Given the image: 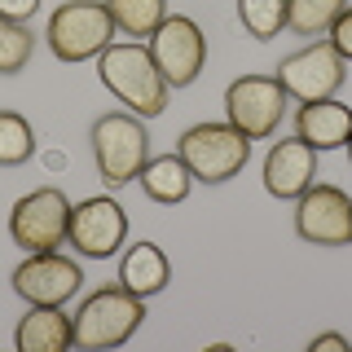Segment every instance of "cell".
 I'll return each mask as SVG.
<instances>
[{"label": "cell", "instance_id": "1", "mask_svg": "<svg viewBox=\"0 0 352 352\" xmlns=\"http://www.w3.org/2000/svg\"><path fill=\"white\" fill-rule=\"evenodd\" d=\"M97 80L106 84V93L115 97L119 106H128L132 115H141V119H154V115L168 110L172 88L159 75V66H154L150 49L141 40L110 44L106 53H97Z\"/></svg>", "mask_w": 352, "mask_h": 352}, {"label": "cell", "instance_id": "2", "mask_svg": "<svg viewBox=\"0 0 352 352\" xmlns=\"http://www.w3.org/2000/svg\"><path fill=\"white\" fill-rule=\"evenodd\" d=\"M88 146H93V163L97 176L119 190V185L137 181L141 168L150 159V128L141 115L132 110H110V115H97L93 128H88Z\"/></svg>", "mask_w": 352, "mask_h": 352}, {"label": "cell", "instance_id": "3", "mask_svg": "<svg viewBox=\"0 0 352 352\" xmlns=\"http://www.w3.org/2000/svg\"><path fill=\"white\" fill-rule=\"evenodd\" d=\"M141 322H146V300H141V295L124 291L119 282L102 286V291H93L71 317L75 348H84V352L119 348V344H128V339L141 330Z\"/></svg>", "mask_w": 352, "mask_h": 352}, {"label": "cell", "instance_id": "4", "mask_svg": "<svg viewBox=\"0 0 352 352\" xmlns=\"http://www.w3.org/2000/svg\"><path fill=\"white\" fill-rule=\"evenodd\" d=\"M119 27L110 18V9L102 0H66L49 14L44 27V44L58 62H97V53H106L115 44Z\"/></svg>", "mask_w": 352, "mask_h": 352}, {"label": "cell", "instance_id": "5", "mask_svg": "<svg viewBox=\"0 0 352 352\" xmlns=\"http://www.w3.org/2000/svg\"><path fill=\"white\" fill-rule=\"evenodd\" d=\"M176 154L185 159V168H190L194 181L203 185H225L234 181V176L247 168L251 159V141L242 137V132L229 124H194L181 132V141H176Z\"/></svg>", "mask_w": 352, "mask_h": 352}, {"label": "cell", "instance_id": "6", "mask_svg": "<svg viewBox=\"0 0 352 352\" xmlns=\"http://www.w3.org/2000/svg\"><path fill=\"white\" fill-rule=\"evenodd\" d=\"M273 75H278L282 93L291 97V102L308 106V102H326V97H335L339 88H344L348 62L335 53L330 40H313V44H304V49H295L291 58H282Z\"/></svg>", "mask_w": 352, "mask_h": 352}, {"label": "cell", "instance_id": "7", "mask_svg": "<svg viewBox=\"0 0 352 352\" xmlns=\"http://www.w3.org/2000/svg\"><path fill=\"white\" fill-rule=\"evenodd\" d=\"M66 220H71V198L58 185H40L9 207V238L27 256L31 251H58L66 247Z\"/></svg>", "mask_w": 352, "mask_h": 352}, {"label": "cell", "instance_id": "8", "mask_svg": "<svg viewBox=\"0 0 352 352\" xmlns=\"http://www.w3.org/2000/svg\"><path fill=\"white\" fill-rule=\"evenodd\" d=\"M146 49L168 88H190L207 66V36L190 14H168L159 22V31L146 40Z\"/></svg>", "mask_w": 352, "mask_h": 352}, {"label": "cell", "instance_id": "9", "mask_svg": "<svg viewBox=\"0 0 352 352\" xmlns=\"http://www.w3.org/2000/svg\"><path fill=\"white\" fill-rule=\"evenodd\" d=\"M286 102H291V97L282 93L278 75H238V80L225 88V119L247 141H264L282 128Z\"/></svg>", "mask_w": 352, "mask_h": 352}, {"label": "cell", "instance_id": "10", "mask_svg": "<svg viewBox=\"0 0 352 352\" xmlns=\"http://www.w3.org/2000/svg\"><path fill=\"white\" fill-rule=\"evenodd\" d=\"M128 238V212L115 203L110 194H93L84 203L71 207V220H66V247L84 260H110L119 256Z\"/></svg>", "mask_w": 352, "mask_h": 352}, {"label": "cell", "instance_id": "11", "mask_svg": "<svg viewBox=\"0 0 352 352\" xmlns=\"http://www.w3.org/2000/svg\"><path fill=\"white\" fill-rule=\"evenodd\" d=\"M295 234L313 247H352V194L313 181L295 198Z\"/></svg>", "mask_w": 352, "mask_h": 352}, {"label": "cell", "instance_id": "12", "mask_svg": "<svg viewBox=\"0 0 352 352\" xmlns=\"http://www.w3.org/2000/svg\"><path fill=\"white\" fill-rule=\"evenodd\" d=\"M84 286V269L62 251H31L14 269V295L27 304H71Z\"/></svg>", "mask_w": 352, "mask_h": 352}, {"label": "cell", "instance_id": "13", "mask_svg": "<svg viewBox=\"0 0 352 352\" xmlns=\"http://www.w3.org/2000/svg\"><path fill=\"white\" fill-rule=\"evenodd\" d=\"M313 181H317V150L300 137L273 141L264 154V190L282 203H295Z\"/></svg>", "mask_w": 352, "mask_h": 352}, {"label": "cell", "instance_id": "14", "mask_svg": "<svg viewBox=\"0 0 352 352\" xmlns=\"http://www.w3.org/2000/svg\"><path fill=\"white\" fill-rule=\"evenodd\" d=\"M18 352H66L75 348V326L62 304H27V313L14 326Z\"/></svg>", "mask_w": 352, "mask_h": 352}, {"label": "cell", "instance_id": "15", "mask_svg": "<svg viewBox=\"0 0 352 352\" xmlns=\"http://www.w3.org/2000/svg\"><path fill=\"white\" fill-rule=\"evenodd\" d=\"M295 137L308 141L317 154L348 146V137H352V106H344L339 97L300 106V110H295Z\"/></svg>", "mask_w": 352, "mask_h": 352}, {"label": "cell", "instance_id": "16", "mask_svg": "<svg viewBox=\"0 0 352 352\" xmlns=\"http://www.w3.org/2000/svg\"><path fill=\"white\" fill-rule=\"evenodd\" d=\"M168 282H172V264H168L159 242H132L124 256H119V286L124 291L150 300V295L168 291Z\"/></svg>", "mask_w": 352, "mask_h": 352}, {"label": "cell", "instance_id": "17", "mask_svg": "<svg viewBox=\"0 0 352 352\" xmlns=\"http://www.w3.org/2000/svg\"><path fill=\"white\" fill-rule=\"evenodd\" d=\"M137 181H141V194H146L150 203H159V207L185 203L190 190H194V176H190L181 154H150Z\"/></svg>", "mask_w": 352, "mask_h": 352}, {"label": "cell", "instance_id": "18", "mask_svg": "<svg viewBox=\"0 0 352 352\" xmlns=\"http://www.w3.org/2000/svg\"><path fill=\"white\" fill-rule=\"evenodd\" d=\"M110 9V18H115L119 36H132L146 44L154 31H159V22L168 18V0H102Z\"/></svg>", "mask_w": 352, "mask_h": 352}, {"label": "cell", "instance_id": "19", "mask_svg": "<svg viewBox=\"0 0 352 352\" xmlns=\"http://www.w3.org/2000/svg\"><path fill=\"white\" fill-rule=\"evenodd\" d=\"M344 9H348V0H286V31L317 40L335 27V18Z\"/></svg>", "mask_w": 352, "mask_h": 352}, {"label": "cell", "instance_id": "20", "mask_svg": "<svg viewBox=\"0 0 352 352\" xmlns=\"http://www.w3.org/2000/svg\"><path fill=\"white\" fill-rule=\"evenodd\" d=\"M40 150L36 128L18 110H0V168H22L31 154Z\"/></svg>", "mask_w": 352, "mask_h": 352}, {"label": "cell", "instance_id": "21", "mask_svg": "<svg viewBox=\"0 0 352 352\" xmlns=\"http://www.w3.org/2000/svg\"><path fill=\"white\" fill-rule=\"evenodd\" d=\"M31 53H36V31L27 22L0 18V75H18L27 71Z\"/></svg>", "mask_w": 352, "mask_h": 352}, {"label": "cell", "instance_id": "22", "mask_svg": "<svg viewBox=\"0 0 352 352\" xmlns=\"http://www.w3.org/2000/svg\"><path fill=\"white\" fill-rule=\"evenodd\" d=\"M238 22L247 27V36L273 40L286 31V0H238Z\"/></svg>", "mask_w": 352, "mask_h": 352}, {"label": "cell", "instance_id": "23", "mask_svg": "<svg viewBox=\"0 0 352 352\" xmlns=\"http://www.w3.org/2000/svg\"><path fill=\"white\" fill-rule=\"evenodd\" d=\"M326 40L335 44V53H339V58H344V62H352V5H348L344 14L335 18V27L326 31Z\"/></svg>", "mask_w": 352, "mask_h": 352}, {"label": "cell", "instance_id": "24", "mask_svg": "<svg viewBox=\"0 0 352 352\" xmlns=\"http://www.w3.org/2000/svg\"><path fill=\"white\" fill-rule=\"evenodd\" d=\"M44 0H0V18H14V22H31L40 14Z\"/></svg>", "mask_w": 352, "mask_h": 352}, {"label": "cell", "instance_id": "25", "mask_svg": "<svg viewBox=\"0 0 352 352\" xmlns=\"http://www.w3.org/2000/svg\"><path fill=\"white\" fill-rule=\"evenodd\" d=\"M308 352H352V344H348L344 335H335V330H326V335L308 339Z\"/></svg>", "mask_w": 352, "mask_h": 352}, {"label": "cell", "instance_id": "26", "mask_svg": "<svg viewBox=\"0 0 352 352\" xmlns=\"http://www.w3.org/2000/svg\"><path fill=\"white\" fill-rule=\"evenodd\" d=\"M348 163H352V137H348Z\"/></svg>", "mask_w": 352, "mask_h": 352}]
</instances>
